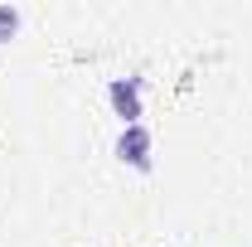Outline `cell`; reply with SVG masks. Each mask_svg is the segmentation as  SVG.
I'll return each mask as SVG.
<instances>
[{"label":"cell","instance_id":"cell-1","mask_svg":"<svg viewBox=\"0 0 252 247\" xmlns=\"http://www.w3.org/2000/svg\"><path fill=\"white\" fill-rule=\"evenodd\" d=\"M107 97H112V107L126 126H141V78H112Z\"/></svg>","mask_w":252,"mask_h":247},{"label":"cell","instance_id":"cell-2","mask_svg":"<svg viewBox=\"0 0 252 247\" xmlns=\"http://www.w3.org/2000/svg\"><path fill=\"white\" fill-rule=\"evenodd\" d=\"M117 155L126 165H136V170H151V131L146 126H126L117 136Z\"/></svg>","mask_w":252,"mask_h":247},{"label":"cell","instance_id":"cell-3","mask_svg":"<svg viewBox=\"0 0 252 247\" xmlns=\"http://www.w3.org/2000/svg\"><path fill=\"white\" fill-rule=\"evenodd\" d=\"M15 30H20V10H10V5H0V39H10Z\"/></svg>","mask_w":252,"mask_h":247}]
</instances>
